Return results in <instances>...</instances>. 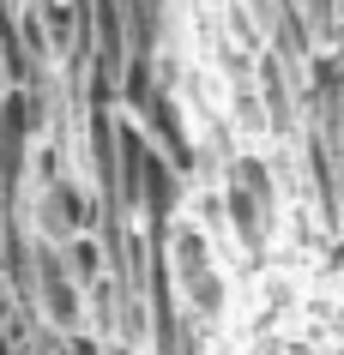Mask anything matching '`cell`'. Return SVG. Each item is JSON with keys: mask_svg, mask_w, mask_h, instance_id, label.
<instances>
[{"mask_svg": "<svg viewBox=\"0 0 344 355\" xmlns=\"http://www.w3.org/2000/svg\"><path fill=\"white\" fill-rule=\"evenodd\" d=\"M332 6H338V24H344V0H332Z\"/></svg>", "mask_w": 344, "mask_h": 355, "instance_id": "5", "label": "cell"}, {"mask_svg": "<svg viewBox=\"0 0 344 355\" xmlns=\"http://www.w3.org/2000/svg\"><path fill=\"white\" fill-rule=\"evenodd\" d=\"M224 223L248 253H266L272 229H278V187H272V168L260 157H236L229 163V175H224Z\"/></svg>", "mask_w": 344, "mask_h": 355, "instance_id": "1", "label": "cell"}, {"mask_svg": "<svg viewBox=\"0 0 344 355\" xmlns=\"http://www.w3.org/2000/svg\"><path fill=\"white\" fill-rule=\"evenodd\" d=\"M109 355H139V349H133V343H109Z\"/></svg>", "mask_w": 344, "mask_h": 355, "instance_id": "4", "label": "cell"}, {"mask_svg": "<svg viewBox=\"0 0 344 355\" xmlns=\"http://www.w3.org/2000/svg\"><path fill=\"white\" fill-rule=\"evenodd\" d=\"M163 271H170V283L181 289V301H188L193 313L218 319L224 313V277H218V265H211V247L199 229H175L170 247H163Z\"/></svg>", "mask_w": 344, "mask_h": 355, "instance_id": "2", "label": "cell"}, {"mask_svg": "<svg viewBox=\"0 0 344 355\" xmlns=\"http://www.w3.org/2000/svg\"><path fill=\"white\" fill-rule=\"evenodd\" d=\"M97 217H103V205H97L91 187H79V181H42L37 187V235L42 241H73V235H85V229H97Z\"/></svg>", "mask_w": 344, "mask_h": 355, "instance_id": "3", "label": "cell"}]
</instances>
